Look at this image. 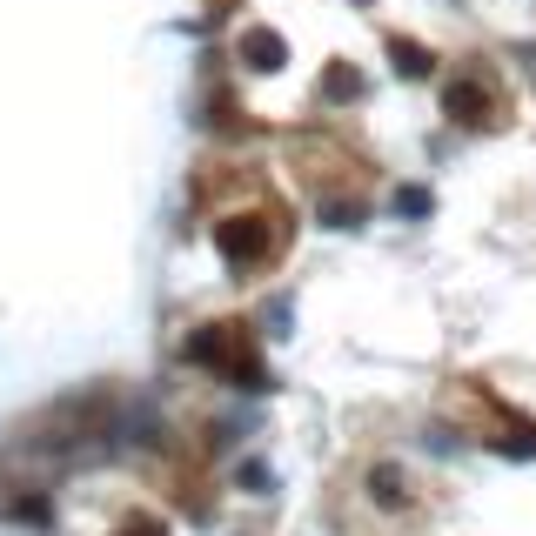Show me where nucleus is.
<instances>
[{"label": "nucleus", "mask_w": 536, "mask_h": 536, "mask_svg": "<svg viewBox=\"0 0 536 536\" xmlns=\"http://www.w3.org/2000/svg\"><path fill=\"white\" fill-rule=\"evenodd\" d=\"M282 242H289V222H275V208H242L222 222V255L235 268H262Z\"/></svg>", "instance_id": "1"}, {"label": "nucleus", "mask_w": 536, "mask_h": 536, "mask_svg": "<svg viewBox=\"0 0 536 536\" xmlns=\"http://www.w3.org/2000/svg\"><path fill=\"white\" fill-rule=\"evenodd\" d=\"M443 114L456 121V128H503V94H496V81L483 74V67H469V74H456V81H443Z\"/></svg>", "instance_id": "2"}, {"label": "nucleus", "mask_w": 536, "mask_h": 536, "mask_svg": "<svg viewBox=\"0 0 536 536\" xmlns=\"http://www.w3.org/2000/svg\"><path fill=\"white\" fill-rule=\"evenodd\" d=\"M389 54H396V67L409 74V81H423V74H436V61H429V47H416V41H389Z\"/></svg>", "instance_id": "3"}, {"label": "nucleus", "mask_w": 536, "mask_h": 536, "mask_svg": "<svg viewBox=\"0 0 536 536\" xmlns=\"http://www.w3.org/2000/svg\"><path fill=\"white\" fill-rule=\"evenodd\" d=\"M396 208L409 215V222H416V215H429V195H423V188H402V195H396Z\"/></svg>", "instance_id": "4"}]
</instances>
